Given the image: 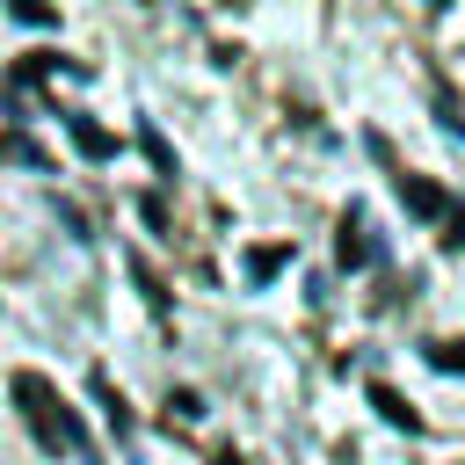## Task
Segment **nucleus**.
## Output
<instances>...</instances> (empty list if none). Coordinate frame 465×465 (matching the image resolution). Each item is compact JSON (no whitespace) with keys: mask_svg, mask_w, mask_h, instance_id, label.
I'll return each mask as SVG.
<instances>
[{"mask_svg":"<svg viewBox=\"0 0 465 465\" xmlns=\"http://www.w3.org/2000/svg\"><path fill=\"white\" fill-rule=\"evenodd\" d=\"M400 196H407V203H414V211H443V196H436V189H429V182H400Z\"/></svg>","mask_w":465,"mask_h":465,"instance_id":"obj_1","label":"nucleus"}]
</instances>
